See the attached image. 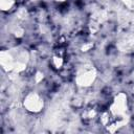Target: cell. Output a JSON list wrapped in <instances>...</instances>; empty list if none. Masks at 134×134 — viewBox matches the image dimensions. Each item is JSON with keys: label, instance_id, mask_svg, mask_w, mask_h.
Masks as SVG:
<instances>
[{"label": "cell", "instance_id": "5b68a950", "mask_svg": "<svg viewBox=\"0 0 134 134\" xmlns=\"http://www.w3.org/2000/svg\"><path fill=\"white\" fill-rule=\"evenodd\" d=\"M51 64L53 65V67H54L55 69L62 68L63 65H64V58H63V55L60 54V53L53 54V57H52V59H51Z\"/></svg>", "mask_w": 134, "mask_h": 134}, {"label": "cell", "instance_id": "5bb4252c", "mask_svg": "<svg viewBox=\"0 0 134 134\" xmlns=\"http://www.w3.org/2000/svg\"><path fill=\"white\" fill-rule=\"evenodd\" d=\"M55 2H59V3H63V2H66L67 0H54Z\"/></svg>", "mask_w": 134, "mask_h": 134}, {"label": "cell", "instance_id": "7a4b0ae2", "mask_svg": "<svg viewBox=\"0 0 134 134\" xmlns=\"http://www.w3.org/2000/svg\"><path fill=\"white\" fill-rule=\"evenodd\" d=\"M128 109H129L128 96H127L126 93L119 92L113 97L108 110L111 113L112 117L115 118V117H119V116H122V115L127 114Z\"/></svg>", "mask_w": 134, "mask_h": 134}, {"label": "cell", "instance_id": "277c9868", "mask_svg": "<svg viewBox=\"0 0 134 134\" xmlns=\"http://www.w3.org/2000/svg\"><path fill=\"white\" fill-rule=\"evenodd\" d=\"M0 65L4 71H13L15 67V55L8 50H2L0 52Z\"/></svg>", "mask_w": 134, "mask_h": 134}, {"label": "cell", "instance_id": "30bf717a", "mask_svg": "<svg viewBox=\"0 0 134 134\" xmlns=\"http://www.w3.org/2000/svg\"><path fill=\"white\" fill-rule=\"evenodd\" d=\"M95 115H96V112L94 111V109H86V110L83 112V118H85V119L94 118Z\"/></svg>", "mask_w": 134, "mask_h": 134}, {"label": "cell", "instance_id": "ba28073f", "mask_svg": "<svg viewBox=\"0 0 134 134\" xmlns=\"http://www.w3.org/2000/svg\"><path fill=\"white\" fill-rule=\"evenodd\" d=\"M24 28L21 27L20 25H15L13 28H12V34L14 37L16 38H22L24 36Z\"/></svg>", "mask_w": 134, "mask_h": 134}, {"label": "cell", "instance_id": "6da1fadb", "mask_svg": "<svg viewBox=\"0 0 134 134\" xmlns=\"http://www.w3.org/2000/svg\"><path fill=\"white\" fill-rule=\"evenodd\" d=\"M97 77V70L91 65L83 66L75 75V84L79 87H90Z\"/></svg>", "mask_w": 134, "mask_h": 134}, {"label": "cell", "instance_id": "9c48e42d", "mask_svg": "<svg viewBox=\"0 0 134 134\" xmlns=\"http://www.w3.org/2000/svg\"><path fill=\"white\" fill-rule=\"evenodd\" d=\"M16 16H17V18H18L19 20H25V19L28 17V12H27L26 8H24V7H20V8L17 9V12H16Z\"/></svg>", "mask_w": 134, "mask_h": 134}, {"label": "cell", "instance_id": "4fadbf2b", "mask_svg": "<svg viewBox=\"0 0 134 134\" xmlns=\"http://www.w3.org/2000/svg\"><path fill=\"white\" fill-rule=\"evenodd\" d=\"M126 6H131L132 3H133V0H120Z\"/></svg>", "mask_w": 134, "mask_h": 134}, {"label": "cell", "instance_id": "3957f363", "mask_svg": "<svg viewBox=\"0 0 134 134\" xmlns=\"http://www.w3.org/2000/svg\"><path fill=\"white\" fill-rule=\"evenodd\" d=\"M23 107L30 113H40L44 108V99L37 92H28L23 98Z\"/></svg>", "mask_w": 134, "mask_h": 134}, {"label": "cell", "instance_id": "7c38bea8", "mask_svg": "<svg viewBox=\"0 0 134 134\" xmlns=\"http://www.w3.org/2000/svg\"><path fill=\"white\" fill-rule=\"evenodd\" d=\"M93 47V44L92 43H90V42H88V43H85L83 46H82V51H89L91 48Z\"/></svg>", "mask_w": 134, "mask_h": 134}, {"label": "cell", "instance_id": "8fae6325", "mask_svg": "<svg viewBox=\"0 0 134 134\" xmlns=\"http://www.w3.org/2000/svg\"><path fill=\"white\" fill-rule=\"evenodd\" d=\"M43 79H44V74H43V72H41V71H37L36 74H35V81H36V83H40Z\"/></svg>", "mask_w": 134, "mask_h": 134}, {"label": "cell", "instance_id": "8992f818", "mask_svg": "<svg viewBox=\"0 0 134 134\" xmlns=\"http://www.w3.org/2000/svg\"><path fill=\"white\" fill-rule=\"evenodd\" d=\"M16 4V0H0V9L2 12L10 10Z\"/></svg>", "mask_w": 134, "mask_h": 134}, {"label": "cell", "instance_id": "52a82bcc", "mask_svg": "<svg viewBox=\"0 0 134 134\" xmlns=\"http://www.w3.org/2000/svg\"><path fill=\"white\" fill-rule=\"evenodd\" d=\"M112 115H111V113L109 112V110L108 111H105V112H103L100 115H99V121L102 122V125L103 126H107L111 120H112Z\"/></svg>", "mask_w": 134, "mask_h": 134}]
</instances>
